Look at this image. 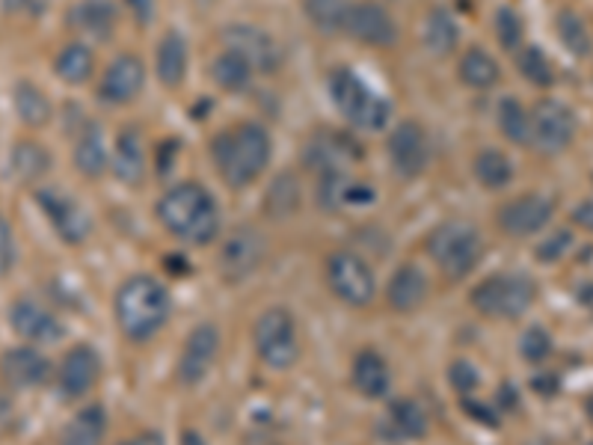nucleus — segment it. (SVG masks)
Segmentation results:
<instances>
[{"label":"nucleus","mask_w":593,"mask_h":445,"mask_svg":"<svg viewBox=\"0 0 593 445\" xmlns=\"http://www.w3.org/2000/svg\"><path fill=\"white\" fill-rule=\"evenodd\" d=\"M466 410H469L478 422H484V425H490V428H496V425H499V419H496V416H490V410H487V407H481V404H475V401H466Z\"/></svg>","instance_id":"48"},{"label":"nucleus","mask_w":593,"mask_h":445,"mask_svg":"<svg viewBox=\"0 0 593 445\" xmlns=\"http://www.w3.org/2000/svg\"><path fill=\"white\" fill-rule=\"evenodd\" d=\"M51 170V155L45 152V146L33 143V140H21L12 146L9 155V173L21 184H36L39 178L48 176Z\"/></svg>","instance_id":"25"},{"label":"nucleus","mask_w":593,"mask_h":445,"mask_svg":"<svg viewBox=\"0 0 593 445\" xmlns=\"http://www.w3.org/2000/svg\"><path fill=\"white\" fill-rule=\"evenodd\" d=\"M558 36H561L564 48L570 54H576V57H588L593 51V39L591 33H588V24L573 9H561L558 12Z\"/></svg>","instance_id":"36"},{"label":"nucleus","mask_w":593,"mask_h":445,"mask_svg":"<svg viewBox=\"0 0 593 445\" xmlns=\"http://www.w3.org/2000/svg\"><path fill=\"white\" fill-rule=\"evenodd\" d=\"M113 173H116L119 181H125V184H140V181H143V173H146V152H143L140 131L125 128V131L116 137V146H113Z\"/></svg>","instance_id":"23"},{"label":"nucleus","mask_w":593,"mask_h":445,"mask_svg":"<svg viewBox=\"0 0 593 445\" xmlns=\"http://www.w3.org/2000/svg\"><path fill=\"white\" fill-rule=\"evenodd\" d=\"M223 42H226V48L244 54L250 60V66L258 72H273L279 66V48H276L273 36L264 33L261 27L232 24L223 30Z\"/></svg>","instance_id":"18"},{"label":"nucleus","mask_w":593,"mask_h":445,"mask_svg":"<svg viewBox=\"0 0 593 445\" xmlns=\"http://www.w3.org/2000/svg\"><path fill=\"white\" fill-rule=\"evenodd\" d=\"M267 211L273 214H291L300 205V184L291 176H282L267 193Z\"/></svg>","instance_id":"40"},{"label":"nucleus","mask_w":593,"mask_h":445,"mask_svg":"<svg viewBox=\"0 0 593 445\" xmlns=\"http://www.w3.org/2000/svg\"><path fill=\"white\" fill-rule=\"evenodd\" d=\"M12 265H15V241H12V229L6 217L0 214V276H6Z\"/></svg>","instance_id":"44"},{"label":"nucleus","mask_w":593,"mask_h":445,"mask_svg":"<svg viewBox=\"0 0 593 445\" xmlns=\"http://www.w3.org/2000/svg\"><path fill=\"white\" fill-rule=\"evenodd\" d=\"M427 253L445 276L460 279L481 262L484 244L475 226L463 220H448V223H439L427 235Z\"/></svg>","instance_id":"4"},{"label":"nucleus","mask_w":593,"mask_h":445,"mask_svg":"<svg viewBox=\"0 0 593 445\" xmlns=\"http://www.w3.org/2000/svg\"><path fill=\"white\" fill-rule=\"evenodd\" d=\"M499 128L508 137L510 143H531V116L525 113V107L516 98H505L499 107Z\"/></svg>","instance_id":"37"},{"label":"nucleus","mask_w":593,"mask_h":445,"mask_svg":"<svg viewBox=\"0 0 593 445\" xmlns=\"http://www.w3.org/2000/svg\"><path fill=\"white\" fill-rule=\"evenodd\" d=\"M255 351L261 356L264 365L285 371L294 365V359L300 356V339H297V327L291 312L285 309H267L261 312V318L255 321L253 330Z\"/></svg>","instance_id":"7"},{"label":"nucleus","mask_w":593,"mask_h":445,"mask_svg":"<svg viewBox=\"0 0 593 445\" xmlns=\"http://www.w3.org/2000/svg\"><path fill=\"white\" fill-rule=\"evenodd\" d=\"M327 282H330L333 294L350 306H368L374 300V288H377L371 265L359 253H350V250H339L330 256Z\"/></svg>","instance_id":"9"},{"label":"nucleus","mask_w":593,"mask_h":445,"mask_svg":"<svg viewBox=\"0 0 593 445\" xmlns=\"http://www.w3.org/2000/svg\"><path fill=\"white\" fill-rule=\"evenodd\" d=\"M424 42L436 57H445L457 48L460 42V30L457 21L445 12V9H433L424 21Z\"/></svg>","instance_id":"33"},{"label":"nucleus","mask_w":593,"mask_h":445,"mask_svg":"<svg viewBox=\"0 0 593 445\" xmlns=\"http://www.w3.org/2000/svg\"><path fill=\"white\" fill-rule=\"evenodd\" d=\"M537 297V285L525 273H496L475 285L472 303L490 318H519Z\"/></svg>","instance_id":"6"},{"label":"nucleus","mask_w":593,"mask_h":445,"mask_svg":"<svg viewBox=\"0 0 593 445\" xmlns=\"http://www.w3.org/2000/svg\"><path fill=\"white\" fill-rule=\"evenodd\" d=\"M187 75V45L184 39L170 30L158 45V78L164 87L175 89Z\"/></svg>","instance_id":"29"},{"label":"nucleus","mask_w":593,"mask_h":445,"mask_svg":"<svg viewBox=\"0 0 593 445\" xmlns=\"http://www.w3.org/2000/svg\"><path fill=\"white\" fill-rule=\"evenodd\" d=\"M264 238L261 232L253 226H241L235 232L226 235L223 247H220V273L229 279V282H238V279H247L250 273L258 270L261 259H264Z\"/></svg>","instance_id":"11"},{"label":"nucleus","mask_w":593,"mask_h":445,"mask_svg":"<svg viewBox=\"0 0 593 445\" xmlns=\"http://www.w3.org/2000/svg\"><path fill=\"white\" fill-rule=\"evenodd\" d=\"M170 318V294L152 276H131L116 294V321L134 342L152 339Z\"/></svg>","instance_id":"3"},{"label":"nucleus","mask_w":593,"mask_h":445,"mask_svg":"<svg viewBox=\"0 0 593 445\" xmlns=\"http://www.w3.org/2000/svg\"><path fill=\"white\" fill-rule=\"evenodd\" d=\"M253 72L255 69L250 66V60L244 54L232 51V48L220 51L217 60L211 63V78L217 81V87L226 89V92H244L253 81Z\"/></svg>","instance_id":"27"},{"label":"nucleus","mask_w":593,"mask_h":445,"mask_svg":"<svg viewBox=\"0 0 593 445\" xmlns=\"http://www.w3.org/2000/svg\"><path fill=\"white\" fill-rule=\"evenodd\" d=\"M143 84H146V66H143V60L134 57V54H122L104 72L98 95L107 104H125V101H131V98L140 95Z\"/></svg>","instance_id":"19"},{"label":"nucleus","mask_w":593,"mask_h":445,"mask_svg":"<svg viewBox=\"0 0 593 445\" xmlns=\"http://www.w3.org/2000/svg\"><path fill=\"white\" fill-rule=\"evenodd\" d=\"M75 167L89 178H98L107 167V146L95 125H86L75 143Z\"/></svg>","instance_id":"31"},{"label":"nucleus","mask_w":593,"mask_h":445,"mask_svg":"<svg viewBox=\"0 0 593 445\" xmlns=\"http://www.w3.org/2000/svg\"><path fill=\"white\" fill-rule=\"evenodd\" d=\"M158 217L164 229L187 244H208L220 232V214L211 193L193 181L175 184L158 202Z\"/></svg>","instance_id":"2"},{"label":"nucleus","mask_w":593,"mask_h":445,"mask_svg":"<svg viewBox=\"0 0 593 445\" xmlns=\"http://www.w3.org/2000/svg\"><path fill=\"white\" fill-rule=\"evenodd\" d=\"M496 33H499V42H502L505 51L519 48V42H522V18L516 15V9L499 6V12H496Z\"/></svg>","instance_id":"41"},{"label":"nucleus","mask_w":593,"mask_h":445,"mask_svg":"<svg viewBox=\"0 0 593 445\" xmlns=\"http://www.w3.org/2000/svg\"><path fill=\"white\" fill-rule=\"evenodd\" d=\"M451 383L457 392H472L478 386V371L469 362H454L451 365Z\"/></svg>","instance_id":"45"},{"label":"nucleus","mask_w":593,"mask_h":445,"mask_svg":"<svg viewBox=\"0 0 593 445\" xmlns=\"http://www.w3.org/2000/svg\"><path fill=\"white\" fill-rule=\"evenodd\" d=\"M36 202L45 211V217L51 220L54 232L66 244H84L86 238H89V232H92L89 214H86L75 199H69V196H63L57 190H39L36 193Z\"/></svg>","instance_id":"13"},{"label":"nucleus","mask_w":593,"mask_h":445,"mask_svg":"<svg viewBox=\"0 0 593 445\" xmlns=\"http://www.w3.org/2000/svg\"><path fill=\"white\" fill-rule=\"evenodd\" d=\"M389 365L386 359L374 351H362L353 362V386L365 398H383L389 392Z\"/></svg>","instance_id":"26"},{"label":"nucleus","mask_w":593,"mask_h":445,"mask_svg":"<svg viewBox=\"0 0 593 445\" xmlns=\"http://www.w3.org/2000/svg\"><path fill=\"white\" fill-rule=\"evenodd\" d=\"M499 78H502V69H499V63H496L487 51L469 48V51L463 54V60H460V81H463L466 87L493 89L499 84Z\"/></svg>","instance_id":"30"},{"label":"nucleus","mask_w":593,"mask_h":445,"mask_svg":"<svg viewBox=\"0 0 593 445\" xmlns=\"http://www.w3.org/2000/svg\"><path fill=\"white\" fill-rule=\"evenodd\" d=\"M12 98H15V110H18V116H21L24 125H30V128H45V125L51 122V101H48V95H45L42 89H36L33 84L21 81V84L15 87V92H12Z\"/></svg>","instance_id":"32"},{"label":"nucleus","mask_w":593,"mask_h":445,"mask_svg":"<svg viewBox=\"0 0 593 445\" xmlns=\"http://www.w3.org/2000/svg\"><path fill=\"white\" fill-rule=\"evenodd\" d=\"M386 297H389V306L398 309V312H413V309H419L424 303V297H427V276L422 273V267H398L395 276L389 279Z\"/></svg>","instance_id":"22"},{"label":"nucleus","mask_w":593,"mask_h":445,"mask_svg":"<svg viewBox=\"0 0 593 445\" xmlns=\"http://www.w3.org/2000/svg\"><path fill=\"white\" fill-rule=\"evenodd\" d=\"M475 176H478V181H481L484 187L502 190V187H508L510 178H513V164H510V158L505 152H499V149H484V152H478V158H475Z\"/></svg>","instance_id":"35"},{"label":"nucleus","mask_w":593,"mask_h":445,"mask_svg":"<svg viewBox=\"0 0 593 445\" xmlns=\"http://www.w3.org/2000/svg\"><path fill=\"white\" fill-rule=\"evenodd\" d=\"M9 324L24 342L33 345H54L63 339V324L57 321V315L36 300H18L9 312Z\"/></svg>","instance_id":"16"},{"label":"nucleus","mask_w":593,"mask_h":445,"mask_svg":"<svg viewBox=\"0 0 593 445\" xmlns=\"http://www.w3.org/2000/svg\"><path fill=\"white\" fill-rule=\"evenodd\" d=\"M585 410H588V416H591V419H593V395H591V398H588V404H585Z\"/></svg>","instance_id":"53"},{"label":"nucleus","mask_w":593,"mask_h":445,"mask_svg":"<svg viewBox=\"0 0 593 445\" xmlns=\"http://www.w3.org/2000/svg\"><path fill=\"white\" fill-rule=\"evenodd\" d=\"M184 445H208V443H205L199 434H193V431H190V434H184Z\"/></svg>","instance_id":"51"},{"label":"nucleus","mask_w":593,"mask_h":445,"mask_svg":"<svg viewBox=\"0 0 593 445\" xmlns=\"http://www.w3.org/2000/svg\"><path fill=\"white\" fill-rule=\"evenodd\" d=\"M427 434V416L424 410L410 401V398H401L395 401L386 416L380 419V437L386 443H407V440H422Z\"/></svg>","instance_id":"21"},{"label":"nucleus","mask_w":593,"mask_h":445,"mask_svg":"<svg viewBox=\"0 0 593 445\" xmlns=\"http://www.w3.org/2000/svg\"><path fill=\"white\" fill-rule=\"evenodd\" d=\"M552 211L555 208L546 196L528 193L499 208V226L513 238H528L552 220Z\"/></svg>","instance_id":"17"},{"label":"nucleus","mask_w":593,"mask_h":445,"mask_svg":"<svg viewBox=\"0 0 593 445\" xmlns=\"http://www.w3.org/2000/svg\"><path fill=\"white\" fill-rule=\"evenodd\" d=\"M330 92H333V101H336L341 116L356 128L383 131L392 119V104L371 87H365L362 78L353 75L350 69H339L333 75Z\"/></svg>","instance_id":"5"},{"label":"nucleus","mask_w":593,"mask_h":445,"mask_svg":"<svg viewBox=\"0 0 593 445\" xmlns=\"http://www.w3.org/2000/svg\"><path fill=\"white\" fill-rule=\"evenodd\" d=\"M104 431H107V413L98 404H92L72 416V422L63 428L60 445H101Z\"/></svg>","instance_id":"28"},{"label":"nucleus","mask_w":593,"mask_h":445,"mask_svg":"<svg viewBox=\"0 0 593 445\" xmlns=\"http://www.w3.org/2000/svg\"><path fill=\"white\" fill-rule=\"evenodd\" d=\"M72 27L98 42H107L116 27V9L110 0H84L72 9Z\"/></svg>","instance_id":"24"},{"label":"nucleus","mask_w":593,"mask_h":445,"mask_svg":"<svg viewBox=\"0 0 593 445\" xmlns=\"http://www.w3.org/2000/svg\"><path fill=\"white\" fill-rule=\"evenodd\" d=\"M48 371H51V362L36 348H9L0 356V377L6 380V386H15V389H33L45 383Z\"/></svg>","instance_id":"20"},{"label":"nucleus","mask_w":593,"mask_h":445,"mask_svg":"<svg viewBox=\"0 0 593 445\" xmlns=\"http://www.w3.org/2000/svg\"><path fill=\"white\" fill-rule=\"evenodd\" d=\"M573 223L582 226V229H588V232H593V199L582 202V205L573 211Z\"/></svg>","instance_id":"47"},{"label":"nucleus","mask_w":593,"mask_h":445,"mask_svg":"<svg viewBox=\"0 0 593 445\" xmlns=\"http://www.w3.org/2000/svg\"><path fill=\"white\" fill-rule=\"evenodd\" d=\"M303 9L309 15V21L324 30V33H336L344 24V0H303Z\"/></svg>","instance_id":"39"},{"label":"nucleus","mask_w":593,"mask_h":445,"mask_svg":"<svg viewBox=\"0 0 593 445\" xmlns=\"http://www.w3.org/2000/svg\"><path fill=\"white\" fill-rule=\"evenodd\" d=\"M531 386H534L537 392H543V395L558 392V380H555V377H534V380H531Z\"/></svg>","instance_id":"50"},{"label":"nucleus","mask_w":593,"mask_h":445,"mask_svg":"<svg viewBox=\"0 0 593 445\" xmlns=\"http://www.w3.org/2000/svg\"><path fill=\"white\" fill-rule=\"evenodd\" d=\"M570 244H573V235H570L567 229H561V232H555L552 238H546V241L537 247V259H540V262H558V259L570 250Z\"/></svg>","instance_id":"43"},{"label":"nucleus","mask_w":593,"mask_h":445,"mask_svg":"<svg viewBox=\"0 0 593 445\" xmlns=\"http://www.w3.org/2000/svg\"><path fill=\"white\" fill-rule=\"evenodd\" d=\"M516 66H519L522 78L528 84H534V87H552L555 84V69H552L549 57L540 48H534V45L525 48V51H519Z\"/></svg>","instance_id":"38"},{"label":"nucleus","mask_w":593,"mask_h":445,"mask_svg":"<svg viewBox=\"0 0 593 445\" xmlns=\"http://www.w3.org/2000/svg\"><path fill=\"white\" fill-rule=\"evenodd\" d=\"M579 134V119L576 113L555 98H543L534 113H531V143L543 155H561L573 146Z\"/></svg>","instance_id":"8"},{"label":"nucleus","mask_w":593,"mask_h":445,"mask_svg":"<svg viewBox=\"0 0 593 445\" xmlns=\"http://www.w3.org/2000/svg\"><path fill=\"white\" fill-rule=\"evenodd\" d=\"M125 3L131 6L134 18H137L140 24H149V21L155 18V0H125Z\"/></svg>","instance_id":"46"},{"label":"nucleus","mask_w":593,"mask_h":445,"mask_svg":"<svg viewBox=\"0 0 593 445\" xmlns=\"http://www.w3.org/2000/svg\"><path fill=\"white\" fill-rule=\"evenodd\" d=\"M134 445H161V437L158 434H146L143 440H137Z\"/></svg>","instance_id":"52"},{"label":"nucleus","mask_w":593,"mask_h":445,"mask_svg":"<svg viewBox=\"0 0 593 445\" xmlns=\"http://www.w3.org/2000/svg\"><path fill=\"white\" fill-rule=\"evenodd\" d=\"M54 72L66 81V84H84L92 75V51L81 45V42H72L66 45L57 60H54Z\"/></svg>","instance_id":"34"},{"label":"nucleus","mask_w":593,"mask_h":445,"mask_svg":"<svg viewBox=\"0 0 593 445\" xmlns=\"http://www.w3.org/2000/svg\"><path fill=\"white\" fill-rule=\"evenodd\" d=\"M386 149H389L392 167L404 178H419L430 161V143H427V134L419 122H401L392 131Z\"/></svg>","instance_id":"12"},{"label":"nucleus","mask_w":593,"mask_h":445,"mask_svg":"<svg viewBox=\"0 0 593 445\" xmlns=\"http://www.w3.org/2000/svg\"><path fill=\"white\" fill-rule=\"evenodd\" d=\"M341 30L350 33L356 42L374 45V48H389V45L398 42V24H395V18L380 3H371V0L350 3L344 9Z\"/></svg>","instance_id":"10"},{"label":"nucleus","mask_w":593,"mask_h":445,"mask_svg":"<svg viewBox=\"0 0 593 445\" xmlns=\"http://www.w3.org/2000/svg\"><path fill=\"white\" fill-rule=\"evenodd\" d=\"M552 354V339L543 327H531L525 336H522V356L528 362H543L546 356Z\"/></svg>","instance_id":"42"},{"label":"nucleus","mask_w":593,"mask_h":445,"mask_svg":"<svg viewBox=\"0 0 593 445\" xmlns=\"http://www.w3.org/2000/svg\"><path fill=\"white\" fill-rule=\"evenodd\" d=\"M6 12H36L39 9V0H3Z\"/></svg>","instance_id":"49"},{"label":"nucleus","mask_w":593,"mask_h":445,"mask_svg":"<svg viewBox=\"0 0 593 445\" xmlns=\"http://www.w3.org/2000/svg\"><path fill=\"white\" fill-rule=\"evenodd\" d=\"M217 351H220V333H217V327L214 324H199L187 336L184 351L178 356V380L187 383V386L199 383L211 371V365L217 359Z\"/></svg>","instance_id":"14"},{"label":"nucleus","mask_w":593,"mask_h":445,"mask_svg":"<svg viewBox=\"0 0 593 445\" xmlns=\"http://www.w3.org/2000/svg\"><path fill=\"white\" fill-rule=\"evenodd\" d=\"M101 377V359L89 348V345H78L69 354L63 356L60 371H57V389L66 401L84 398L86 392L98 383Z\"/></svg>","instance_id":"15"},{"label":"nucleus","mask_w":593,"mask_h":445,"mask_svg":"<svg viewBox=\"0 0 593 445\" xmlns=\"http://www.w3.org/2000/svg\"><path fill=\"white\" fill-rule=\"evenodd\" d=\"M270 134L255 125V122H244L235 125L223 134L214 137L211 143V158L220 178L232 187H247L255 178L261 176L270 164Z\"/></svg>","instance_id":"1"}]
</instances>
